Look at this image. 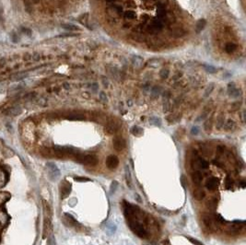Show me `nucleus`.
<instances>
[{
    "label": "nucleus",
    "instance_id": "nucleus-1",
    "mask_svg": "<svg viewBox=\"0 0 246 245\" xmlns=\"http://www.w3.org/2000/svg\"><path fill=\"white\" fill-rule=\"evenodd\" d=\"M168 20H161V18H154L150 21V23L148 24L145 28V30L149 34H158L160 33L164 27H165V23H167Z\"/></svg>",
    "mask_w": 246,
    "mask_h": 245
},
{
    "label": "nucleus",
    "instance_id": "nucleus-2",
    "mask_svg": "<svg viewBox=\"0 0 246 245\" xmlns=\"http://www.w3.org/2000/svg\"><path fill=\"white\" fill-rule=\"evenodd\" d=\"M127 221V224L129 226V228L131 229L133 231L136 233L138 237H140L141 239H146L148 238V232L147 230L145 229V228L143 227V226L138 223L137 221V219H126Z\"/></svg>",
    "mask_w": 246,
    "mask_h": 245
},
{
    "label": "nucleus",
    "instance_id": "nucleus-3",
    "mask_svg": "<svg viewBox=\"0 0 246 245\" xmlns=\"http://www.w3.org/2000/svg\"><path fill=\"white\" fill-rule=\"evenodd\" d=\"M47 170H48V174H49V177L51 178V180H56L58 177L60 176V171L54 163H47Z\"/></svg>",
    "mask_w": 246,
    "mask_h": 245
},
{
    "label": "nucleus",
    "instance_id": "nucleus-4",
    "mask_svg": "<svg viewBox=\"0 0 246 245\" xmlns=\"http://www.w3.org/2000/svg\"><path fill=\"white\" fill-rule=\"evenodd\" d=\"M227 92H228V95L230 98H240L241 96L243 95L242 90L236 87L234 83L229 84V88H228V90H227Z\"/></svg>",
    "mask_w": 246,
    "mask_h": 245
},
{
    "label": "nucleus",
    "instance_id": "nucleus-5",
    "mask_svg": "<svg viewBox=\"0 0 246 245\" xmlns=\"http://www.w3.org/2000/svg\"><path fill=\"white\" fill-rule=\"evenodd\" d=\"M71 192V184L68 182L64 181L61 182L60 184V194H61V198L64 199L69 195Z\"/></svg>",
    "mask_w": 246,
    "mask_h": 245
},
{
    "label": "nucleus",
    "instance_id": "nucleus-6",
    "mask_svg": "<svg viewBox=\"0 0 246 245\" xmlns=\"http://www.w3.org/2000/svg\"><path fill=\"white\" fill-rule=\"evenodd\" d=\"M130 62H131V65L133 66V67H135V68H141V67L144 66L145 62H144V58L142 56L140 55H133L131 56V58H130Z\"/></svg>",
    "mask_w": 246,
    "mask_h": 245
},
{
    "label": "nucleus",
    "instance_id": "nucleus-7",
    "mask_svg": "<svg viewBox=\"0 0 246 245\" xmlns=\"http://www.w3.org/2000/svg\"><path fill=\"white\" fill-rule=\"evenodd\" d=\"M219 186V179L216 177H210L206 182V187L209 191H216Z\"/></svg>",
    "mask_w": 246,
    "mask_h": 245
},
{
    "label": "nucleus",
    "instance_id": "nucleus-8",
    "mask_svg": "<svg viewBox=\"0 0 246 245\" xmlns=\"http://www.w3.org/2000/svg\"><path fill=\"white\" fill-rule=\"evenodd\" d=\"M119 164V160L116 156L114 155H110L107 158H106V166L108 167V169L113 170L115 169Z\"/></svg>",
    "mask_w": 246,
    "mask_h": 245
},
{
    "label": "nucleus",
    "instance_id": "nucleus-9",
    "mask_svg": "<svg viewBox=\"0 0 246 245\" xmlns=\"http://www.w3.org/2000/svg\"><path fill=\"white\" fill-rule=\"evenodd\" d=\"M113 147L116 149L117 151H122L123 149H124L125 146H126V143H125V140L122 137H116L113 139Z\"/></svg>",
    "mask_w": 246,
    "mask_h": 245
},
{
    "label": "nucleus",
    "instance_id": "nucleus-10",
    "mask_svg": "<svg viewBox=\"0 0 246 245\" xmlns=\"http://www.w3.org/2000/svg\"><path fill=\"white\" fill-rule=\"evenodd\" d=\"M191 178L193 180V182H195L196 184H199L200 182L203 181L204 179V175L202 174V172H200L199 171L195 170L194 171L191 173Z\"/></svg>",
    "mask_w": 246,
    "mask_h": 245
},
{
    "label": "nucleus",
    "instance_id": "nucleus-11",
    "mask_svg": "<svg viewBox=\"0 0 246 245\" xmlns=\"http://www.w3.org/2000/svg\"><path fill=\"white\" fill-rule=\"evenodd\" d=\"M52 229V224L50 218H45L44 219V224H43V233H42V238L46 239V237L49 235L50 230Z\"/></svg>",
    "mask_w": 246,
    "mask_h": 245
},
{
    "label": "nucleus",
    "instance_id": "nucleus-12",
    "mask_svg": "<svg viewBox=\"0 0 246 245\" xmlns=\"http://www.w3.org/2000/svg\"><path fill=\"white\" fill-rule=\"evenodd\" d=\"M219 204V199L216 197H210L206 201V206L209 210H215Z\"/></svg>",
    "mask_w": 246,
    "mask_h": 245
},
{
    "label": "nucleus",
    "instance_id": "nucleus-13",
    "mask_svg": "<svg viewBox=\"0 0 246 245\" xmlns=\"http://www.w3.org/2000/svg\"><path fill=\"white\" fill-rule=\"evenodd\" d=\"M162 64V61L159 58H151L147 61V63L145 64L146 66L148 67H150V68H158L159 66H161Z\"/></svg>",
    "mask_w": 246,
    "mask_h": 245
},
{
    "label": "nucleus",
    "instance_id": "nucleus-14",
    "mask_svg": "<svg viewBox=\"0 0 246 245\" xmlns=\"http://www.w3.org/2000/svg\"><path fill=\"white\" fill-rule=\"evenodd\" d=\"M222 129H224L225 131H228V132L234 131L236 129V123L231 119L227 120V121H225V123H224V126H223Z\"/></svg>",
    "mask_w": 246,
    "mask_h": 245
},
{
    "label": "nucleus",
    "instance_id": "nucleus-15",
    "mask_svg": "<svg viewBox=\"0 0 246 245\" xmlns=\"http://www.w3.org/2000/svg\"><path fill=\"white\" fill-rule=\"evenodd\" d=\"M193 196L195 197V199L202 201L206 197V192L201 188H196L193 191Z\"/></svg>",
    "mask_w": 246,
    "mask_h": 245
},
{
    "label": "nucleus",
    "instance_id": "nucleus-16",
    "mask_svg": "<svg viewBox=\"0 0 246 245\" xmlns=\"http://www.w3.org/2000/svg\"><path fill=\"white\" fill-rule=\"evenodd\" d=\"M22 112V110L20 107L18 106H15V107H12L10 109H8L6 111V113L8 115H10V116H18V115H20Z\"/></svg>",
    "mask_w": 246,
    "mask_h": 245
},
{
    "label": "nucleus",
    "instance_id": "nucleus-17",
    "mask_svg": "<svg viewBox=\"0 0 246 245\" xmlns=\"http://www.w3.org/2000/svg\"><path fill=\"white\" fill-rule=\"evenodd\" d=\"M149 91H150V97L152 99H156L161 94V88L160 86H155V87L151 88Z\"/></svg>",
    "mask_w": 246,
    "mask_h": 245
},
{
    "label": "nucleus",
    "instance_id": "nucleus-18",
    "mask_svg": "<svg viewBox=\"0 0 246 245\" xmlns=\"http://www.w3.org/2000/svg\"><path fill=\"white\" fill-rule=\"evenodd\" d=\"M203 223L206 226V228L207 229H211L212 226H213V219H212V217H210L209 215H204L203 216Z\"/></svg>",
    "mask_w": 246,
    "mask_h": 245
},
{
    "label": "nucleus",
    "instance_id": "nucleus-19",
    "mask_svg": "<svg viewBox=\"0 0 246 245\" xmlns=\"http://www.w3.org/2000/svg\"><path fill=\"white\" fill-rule=\"evenodd\" d=\"M118 129H119V127H118L117 124H108V126L105 127V132L108 133V134H114L115 132H117Z\"/></svg>",
    "mask_w": 246,
    "mask_h": 245
},
{
    "label": "nucleus",
    "instance_id": "nucleus-20",
    "mask_svg": "<svg viewBox=\"0 0 246 245\" xmlns=\"http://www.w3.org/2000/svg\"><path fill=\"white\" fill-rule=\"evenodd\" d=\"M109 10H112L114 14H123L124 13L123 8L115 3L112 4V6L109 8Z\"/></svg>",
    "mask_w": 246,
    "mask_h": 245
},
{
    "label": "nucleus",
    "instance_id": "nucleus-21",
    "mask_svg": "<svg viewBox=\"0 0 246 245\" xmlns=\"http://www.w3.org/2000/svg\"><path fill=\"white\" fill-rule=\"evenodd\" d=\"M123 16L124 18V20H133L136 18V13H135L133 10H127V11H124Z\"/></svg>",
    "mask_w": 246,
    "mask_h": 245
},
{
    "label": "nucleus",
    "instance_id": "nucleus-22",
    "mask_svg": "<svg viewBox=\"0 0 246 245\" xmlns=\"http://www.w3.org/2000/svg\"><path fill=\"white\" fill-rule=\"evenodd\" d=\"M61 27L63 29H65L66 31H79V28L78 26L74 25V24H71V23H66V24H62Z\"/></svg>",
    "mask_w": 246,
    "mask_h": 245
},
{
    "label": "nucleus",
    "instance_id": "nucleus-23",
    "mask_svg": "<svg viewBox=\"0 0 246 245\" xmlns=\"http://www.w3.org/2000/svg\"><path fill=\"white\" fill-rule=\"evenodd\" d=\"M212 219H213V223H215L217 226H221V225H223L224 224V218L221 217L220 215H214L213 216V218H212Z\"/></svg>",
    "mask_w": 246,
    "mask_h": 245
},
{
    "label": "nucleus",
    "instance_id": "nucleus-24",
    "mask_svg": "<svg viewBox=\"0 0 246 245\" xmlns=\"http://www.w3.org/2000/svg\"><path fill=\"white\" fill-rule=\"evenodd\" d=\"M88 18H89L88 13H86V14H84V15H81V16L79 18V21L81 24H83L85 27L90 28V26L89 25V20H88Z\"/></svg>",
    "mask_w": 246,
    "mask_h": 245
},
{
    "label": "nucleus",
    "instance_id": "nucleus-25",
    "mask_svg": "<svg viewBox=\"0 0 246 245\" xmlns=\"http://www.w3.org/2000/svg\"><path fill=\"white\" fill-rule=\"evenodd\" d=\"M149 123L152 126H161V119L160 117H157V116H152L149 118Z\"/></svg>",
    "mask_w": 246,
    "mask_h": 245
},
{
    "label": "nucleus",
    "instance_id": "nucleus-26",
    "mask_svg": "<svg viewBox=\"0 0 246 245\" xmlns=\"http://www.w3.org/2000/svg\"><path fill=\"white\" fill-rule=\"evenodd\" d=\"M169 75H170V70H169L167 67H163V68H161L160 70V73H159V76H160V78L163 80H165L168 78Z\"/></svg>",
    "mask_w": 246,
    "mask_h": 245
},
{
    "label": "nucleus",
    "instance_id": "nucleus-27",
    "mask_svg": "<svg viewBox=\"0 0 246 245\" xmlns=\"http://www.w3.org/2000/svg\"><path fill=\"white\" fill-rule=\"evenodd\" d=\"M238 48V45L235 44H231V42H229V44H227L226 46H225V51L227 53H229V54H231V53H233L234 51H236V49Z\"/></svg>",
    "mask_w": 246,
    "mask_h": 245
},
{
    "label": "nucleus",
    "instance_id": "nucleus-28",
    "mask_svg": "<svg viewBox=\"0 0 246 245\" xmlns=\"http://www.w3.org/2000/svg\"><path fill=\"white\" fill-rule=\"evenodd\" d=\"M206 21L205 20H199L198 22L196 23V26H195V31H196V32L198 33V32H200V31H202L205 29V27H206Z\"/></svg>",
    "mask_w": 246,
    "mask_h": 245
},
{
    "label": "nucleus",
    "instance_id": "nucleus-29",
    "mask_svg": "<svg viewBox=\"0 0 246 245\" xmlns=\"http://www.w3.org/2000/svg\"><path fill=\"white\" fill-rule=\"evenodd\" d=\"M131 133H132V134H134V136H140L143 134V129L139 126H133L131 128Z\"/></svg>",
    "mask_w": 246,
    "mask_h": 245
},
{
    "label": "nucleus",
    "instance_id": "nucleus-30",
    "mask_svg": "<svg viewBox=\"0 0 246 245\" xmlns=\"http://www.w3.org/2000/svg\"><path fill=\"white\" fill-rule=\"evenodd\" d=\"M204 69L206 73H208V74H216L217 73V68L214 66H211V65H205Z\"/></svg>",
    "mask_w": 246,
    "mask_h": 245
},
{
    "label": "nucleus",
    "instance_id": "nucleus-31",
    "mask_svg": "<svg viewBox=\"0 0 246 245\" xmlns=\"http://www.w3.org/2000/svg\"><path fill=\"white\" fill-rule=\"evenodd\" d=\"M27 76V75L26 74H22V73H20V74H15V75H13L11 78H10V79L12 80V81H20V80H23L24 78H25Z\"/></svg>",
    "mask_w": 246,
    "mask_h": 245
},
{
    "label": "nucleus",
    "instance_id": "nucleus-32",
    "mask_svg": "<svg viewBox=\"0 0 246 245\" xmlns=\"http://www.w3.org/2000/svg\"><path fill=\"white\" fill-rule=\"evenodd\" d=\"M214 89H215V84H214V83H210V84L206 88V90H205V92H204V96H205V97H207V96H209V95L212 93V91L214 90Z\"/></svg>",
    "mask_w": 246,
    "mask_h": 245
},
{
    "label": "nucleus",
    "instance_id": "nucleus-33",
    "mask_svg": "<svg viewBox=\"0 0 246 245\" xmlns=\"http://www.w3.org/2000/svg\"><path fill=\"white\" fill-rule=\"evenodd\" d=\"M233 186H234V181L231 179L230 177H227L226 180H225V187H226V189L230 190V189L232 188Z\"/></svg>",
    "mask_w": 246,
    "mask_h": 245
},
{
    "label": "nucleus",
    "instance_id": "nucleus-34",
    "mask_svg": "<svg viewBox=\"0 0 246 245\" xmlns=\"http://www.w3.org/2000/svg\"><path fill=\"white\" fill-rule=\"evenodd\" d=\"M224 123H225V118L223 116H219L217 120V123H216V128L217 129H222L223 126H224Z\"/></svg>",
    "mask_w": 246,
    "mask_h": 245
},
{
    "label": "nucleus",
    "instance_id": "nucleus-35",
    "mask_svg": "<svg viewBox=\"0 0 246 245\" xmlns=\"http://www.w3.org/2000/svg\"><path fill=\"white\" fill-rule=\"evenodd\" d=\"M212 123H213V120H212V118H210V119H208V120H206V121L205 122V124H204V129H205V131H206V133H209V132H210L211 127H212Z\"/></svg>",
    "mask_w": 246,
    "mask_h": 245
},
{
    "label": "nucleus",
    "instance_id": "nucleus-36",
    "mask_svg": "<svg viewBox=\"0 0 246 245\" xmlns=\"http://www.w3.org/2000/svg\"><path fill=\"white\" fill-rule=\"evenodd\" d=\"M172 109V103L169 102V100H165L164 103H163V112L164 113H168V112H170Z\"/></svg>",
    "mask_w": 246,
    "mask_h": 245
},
{
    "label": "nucleus",
    "instance_id": "nucleus-37",
    "mask_svg": "<svg viewBox=\"0 0 246 245\" xmlns=\"http://www.w3.org/2000/svg\"><path fill=\"white\" fill-rule=\"evenodd\" d=\"M99 99L100 100V102H102V103L108 102V97H107V95H106V93L104 92V91H100V92L99 93Z\"/></svg>",
    "mask_w": 246,
    "mask_h": 245
},
{
    "label": "nucleus",
    "instance_id": "nucleus-38",
    "mask_svg": "<svg viewBox=\"0 0 246 245\" xmlns=\"http://www.w3.org/2000/svg\"><path fill=\"white\" fill-rule=\"evenodd\" d=\"M242 104H243V102H232L231 103V105H230V109L232 110V111H237V110H239L240 108H241V106H242Z\"/></svg>",
    "mask_w": 246,
    "mask_h": 245
},
{
    "label": "nucleus",
    "instance_id": "nucleus-39",
    "mask_svg": "<svg viewBox=\"0 0 246 245\" xmlns=\"http://www.w3.org/2000/svg\"><path fill=\"white\" fill-rule=\"evenodd\" d=\"M43 206H44V211H45V213L47 214L48 217H50V216L52 215V210H51V207H50L49 204H48L45 200H43Z\"/></svg>",
    "mask_w": 246,
    "mask_h": 245
},
{
    "label": "nucleus",
    "instance_id": "nucleus-40",
    "mask_svg": "<svg viewBox=\"0 0 246 245\" xmlns=\"http://www.w3.org/2000/svg\"><path fill=\"white\" fill-rule=\"evenodd\" d=\"M87 86H88V87L92 91H94V92L99 90V84L97 82H91V83L87 84Z\"/></svg>",
    "mask_w": 246,
    "mask_h": 245
},
{
    "label": "nucleus",
    "instance_id": "nucleus-41",
    "mask_svg": "<svg viewBox=\"0 0 246 245\" xmlns=\"http://www.w3.org/2000/svg\"><path fill=\"white\" fill-rule=\"evenodd\" d=\"M67 118L70 120H83L84 119V115L82 114H73V115H69L67 116Z\"/></svg>",
    "mask_w": 246,
    "mask_h": 245
},
{
    "label": "nucleus",
    "instance_id": "nucleus-42",
    "mask_svg": "<svg viewBox=\"0 0 246 245\" xmlns=\"http://www.w3.org/2000/svg\"><path fill=\"white\" fill-rule=\"evenodd\" d=\"M171 92L169 90H165L163 92V95H162V98H163V100H170V98H171Z\"/></svg>",
    "mask_w": 246,
    "mask_h": 245
},
{
    "label": "nucleus",
    "instance_id": "nucleus-43",
    "mask_svg": "<svg viewBox=\"0 0 246 245\" xmlns=\"http://www.w3.org/2000/svg\"><path fill=\"white\" fill-rule=\"evenodd\" d=\"M56 243H55V237L53 236H50L49 238H48V240H47V245H55Z\"/></svg>",
    "mask_w": 246,
    "mask_h": 245
},
{
    "label": "nucleus",
    "instance_id": "nucleus-44",
    "mask_svg": "<svg viewBox=\"0 0 246 245\" xmlns=\"http://www.w3.org/2000/svg\"><path fill=\"white\" fill-rule=\"evenodd\" d=\"M42 155L49 158L50 156L53 155V153H52V151L49 149V148H44V149H43V151H42Z\"/></svg>",
    "mask_w": 246,
    "mask_h": 245
},
{
    "label": "nucleus",
    "instance_id": "nucleus-45",
    "mask_svg": "<svg viewBox=\"0 0 246 245\" xmlns=\"http://www.w3.org/2000/svg\"><path fill=\"white\" fill-rule=\"evenodd\" d=\"M102 83L103 85V87H105V88H108L109 85H110L109 79L107 78H105V76H103V78H102Z\"/></svg>",
    "mask_w": 246,
    "mask_h": 245
},
{
    "label": "nucleus",
    "instance_id": "nucleus-46",
    "mask_svg": "<svg viewBox=\"0 0 246 245\" xmlns=\"http://www.w3.org/2000/svg\"><path fill=\"white\" fill-rule=\"evenodd\" d=\"M199 133V128L197 126H193L192 129H191V134H194V136H196V134H198Z\"/></svg>",
    "mask_w": 246,
    "mask_h": 245
},
{
    "label": "nucleus",
    "instance_id": "nucleus-47",
    "mask_svg": "<svg viewBox=\"0 0 246 245\" xmlns=\"http://www.w3.org/2000/svg\"><path fill=\"white\" fill-rule=\"evenodd\" d=\"M75 181L76 182H90V180L88 179V178H85V177H75Z\"/></svg>",
    "mask_w": 246,
    "mask_h": 245
},
{
    "label": "nucleus",
    "instance_id": "nucleus-48",
    "mask_svg": "<svg viewBox=\"0 0 246 245\" xmlns=\"http://www.w3.org/2000/svg\"><path fill=\"white\" fill-rule=\"evenodd\" d=\"M181 76H182V73H181V72H176V73L174 74V76H173L172 78V79H173V80H178V79H180Z\"/></svg>",
    "mask_w": 246,
    "mask_h": 245
},
{
    "label": "nucleus",
    "instance_id": "nucleus-49",
    "mask_svg": "<svg viewBox=\"0 0 246 245\" xmlns=\"http://www.w3.org/2000/svg\"><path fill=\"white\" fill-rule=\"evenodd\" d=\"M117 185H118V184L116 182H113V184H112V187H111V193L112 194H113L114 192H115V189H116V187H117Z\"/></svg>",
    "mask_w": 246,
    "mask_h": 245
},
{
    "label": "nucleus",
    "instance_id": "nucleus-50",
    "mask_svg": "<svg viewBox=\"0 0 246 245\" xmlns=\"http://www.w3.org/2000/svg\"><path fill=\"white\" fill-rule=\"evenodd\" d=\"M38 104L41 105V106H45V105H46V100L43 99V98H41L39 100H38Z\"/></svg>",
    "mask_w": 246,
    "mask_h": 245
},
{
    "label": "nucleus",
    "instance_id": "nucleus-51",
    "mask_svg": "<svg viewBox=\"0 0 246 245\" xmlns=\"http://www.w3.org/2000/svg\"><path fill=\"white\" fill-rule=\"evenodd\" d=\"M78 35L79 34H77V33H65V34H61L60 37H74Z\"/></svg>",
    "mask_w": 246,
    "mask_h": 245
},
{
    "label": "nucleus",
    "instance_id": "nucleus-52",
    "mask_svg": "<svg viewBox=\"0 0 246 245\" xmlns=\"http://www.w3.org/2000/svg\"><path fill=\"white\" fill-rule=\"evenodd\" d=\"M212 163H213V164L215 165V166H217V167H219V168H220V169H223V165L221 164V163L219 162V161H218V160H214L213 161H212Z\"/></svg>",
    "mask_w": 246,
    "mask_h": 245
},
{
    "label": "nucleus",
    "instance_id": "nucleus-53",
    "mask_svg": "<svg viewBox=\"0 0 246 245\" xmlns=\"http://www.w3.org/2000/svg\"><path fill=\"white\" fill-rule=\"evenodd\" d=\"M188 240H189V241L193 243V244H195V245H203L200 242H198V241H196V240H194V239H192V238H190V237H188Z\"/></svg>",
    "mask_w": 246,
    "mask_h": 245
},
{
    "label": "nucleus",
    "instance_id": "nucleus-54",
    "mask_svg": "<svg viewBox=\"0 0 246 245\" xmlns=\"http://www.w3.org/2000/svg\"><path fill=\"white\" fill-rule=\"evenodd\" d=\"M217 149H218V151H219V153H224V151H225V147L219 145V146H218V147H217Z\"/></svg>",
    "mask_w": 246,
    "mask_h": 245
},
{
    "label": "nucleus",
    "instance_id": "nucleus-55",
    "mask_svg": "<svg viewBox=\"0 0 246 245\" xmlns=\"http://www.w3.org/2000/svg\"><path fill=\"white\" fill-rule=\"evenodd\" d=\"M31 58H33V59H34L35 61H37V60H40V58H41V55H40L39 54H37V53H35L34 55H31Z\"/></svg>",
    "mask_w": 246,
    "mask_h": 245
},
{
    "label": "nucleus",
    "instance_id": "nucleus-56",
    "mask_svg": "<svg viewBox=\"0 0 246 245\" xmlns=\"http://www.w3.org/2000/svg\"><path fill=\"white\" fill-rule=\"evenodd\" d=\"M63 88L66 89H71V84H69V83H64V84H63Z\"/></svg>",
    "mask_w": 246,
    "mask_h": 245
},
{
    "label": "nucleus",
    "instance_id": "nucleus-57",
    "mask_svg": "<svg viewBox=\"0 0 246 245\" xmlns=\"http://www.w3.org/2000/svg\"><path fill=\"white\" fill-rule=\"evenodd\" d=\"M12 41H13L14 42H17L18 41V37H17V34H13V35H12Z\"/></svg>",
    "mask_w": 246,
    "mask_h": 245
},
{
    "label": "nucleus",
    "instance_id": "nucleus-58",
    "mask_svg": "<svg viewBox=\"0 0 246 245\" xmlns=\"http://www.w3.org/2000/svg\"><path fill=\"white\" fill-rule=\"evenodd\" d=\"M31 58V55L30 54H26L25 55H24V60H29Z\"/></svg>",
    "mask_w": 246,
    "mask_h": 245
},
{
    "label": "nucleus",
    "instance_id": "nucleus-59",
    "mask_svg": "<svg viewBox=\"0 0 246 245\" xmlns=\"http://www.w3.org/2000/svg\"><path fill=\"white\" fill-rule=\"evenodd\" d=\"M22 31H23V32H26V33H28V34H31V31L29 30V29L23 28V29H22Z\"/></svg>",
    "mask_w": 246,
    "mask_h": 245
},
{
    "label": "nucleus",
    "instance_id": "nucleus-60",
    "mask_svg": "<svg viewBox=\"0 0 246 245\" xmlns=\"http://www.w3.org/2000/svg\"><path fill=\"white\" fill-rule=\"evenodd\" d=\"M105 2H107L109 4H113L116 2V0H105Z\"/></svg>",
    "mask_w": 246,
    "mask_h": 245
},
{
    "label": "nucleus",
    "instance_id": "nucleus-61",
    "mask_svg": "<svg viewBox=\"0 0 246 245\" xmlns=\"http://www.w3.org/2000/svg\"><path fill=\"white\" fill-rule=\"evenodd\" d=\"M127 105H129V106H132V105H133L132 100H128V102H127Z\"/></svg>",
    "mask_w": 246,
    "mask_h": 245
},
{
    "label": "nucleus",
    "instance_id": "nucleus-62",
    "mask_svg": "<svg viewBox=\"0 0 246 245\" xmlns=\"http://www.w3.org/2000/svg\"><path fill=\"white\" fill-rule=\"evenodd\" d=\"M33 2H35V3H38V2H39V0H33Z\"/></svg>",
    "mask_w": 246,
    "mask_h": 245
}]
</instances>
